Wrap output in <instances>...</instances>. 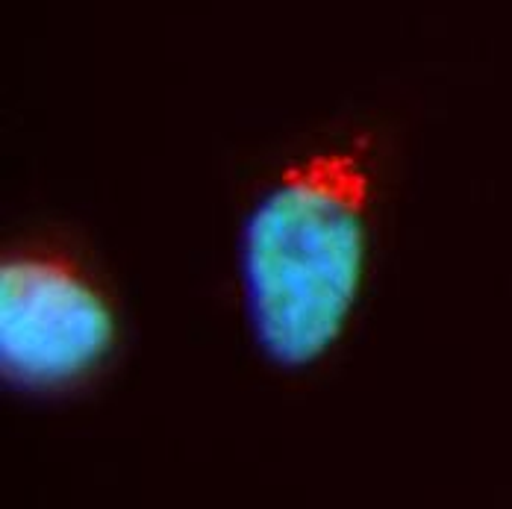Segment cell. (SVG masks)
<instances>
[{"label": "cell", "instance_id": "obj_1", "mask_svg": "<svg viewBox=\"0 0 512 509\" xmlns=\"http://www.w3.org/2000/svg\"><path fill=\"white\" fill-rule=\"evenodd\" d=\"M392 142L342 118L295 142L256 183L236 233V283L254 351L307 374L351 333L371 277Z\"/></svg>", "mask_w": 512, "mask_h": 509}, {"label": "cell", "instance_id": "obj_2", "mask_svg": "<svg viewBox=\"0 0 512 509\" xmlns=\"http://www.w3.org/2000/svg\"><path fill=\"white\" fill-rule=\"evenodd\" d=\"M124 301L98 251L74 230L39 224L0 254V380L30 401L95 389L124 351Z\"/></svg>", "mask_w": 512, "mask_h": 509}]
</instances>
